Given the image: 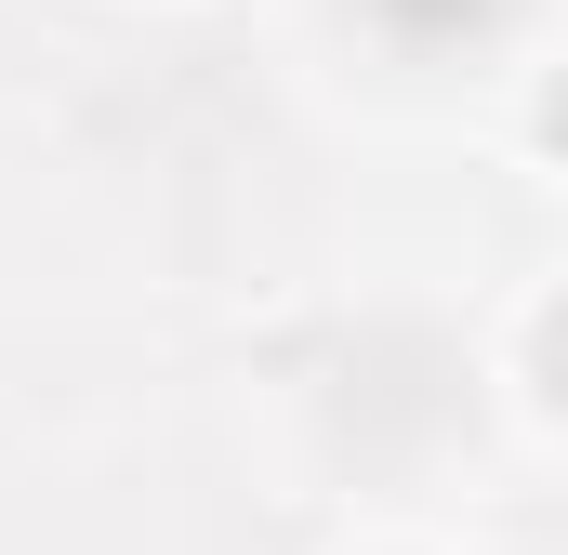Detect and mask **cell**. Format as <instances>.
<instances>
[{
    "instance_id": "1",
    "label": "cell",
    "mask_w": 568,
    "mask_h": 555,
    "mask_svg": "<svg viewBox=\"0 0 568 555\" xmlns=\"http://www.w3.org/2000/svg\"><path fill=\"white\" fill-rule=\"evenodd\" d=\"M542 133H556V145H568V80H556V93H542Z\"/></svg>"
},
{
    "instance_id": "2",
    "label": "cell",
    "mask_w": 568,
    "mask_h": 555,
    "mask_svg": "<svg viewBox=\"0 0 568 555\" xmlns=\"http://www.w3.org/2000/svg\"><path fill=\"white\" fill-rule=\"evenodd\" d=\"M542 357H556V397H568V317H556V331H542Z\"/></svg>"
}]
</instances>
